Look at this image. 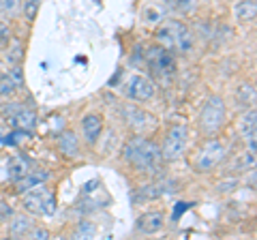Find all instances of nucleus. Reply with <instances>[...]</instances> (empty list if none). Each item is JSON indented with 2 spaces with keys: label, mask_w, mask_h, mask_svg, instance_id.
Listing matches in <instances>:
<instances>
[{
  "label": "nucleus",
  "mask_w": 257,
  "mask_h": 240,
  "mask_svg": "<svg viewBox=\"0 0 257 240\" xmlns=\"http://www.w3.org/2000/svg\"><path fill=\"white\" fill-rule=\"evenodd\" d=\"M124 159L138 172H155L163 161V155H161V146H157L152 140L144 138V135H135L126 142Z\"/></svg>",
  "instance_id": "f257e3e1"
},
{
  "label": "nucleus",
  "mask_w": 257,
  "mask_h": 240,
  "mask_svg": "<svg viewBox=\"0 0 257 240\" xmlns=\"http://www.w3.org/2000/svg\"><path fill=\"white\" fill-rule=\"evenodd\" d=\"M225 159H227V146L212 135V138H208L202 146H199L195 157H193V167H195V172H199V174H208V172H212L214 167H219Z\"/></svg>",
  "instance_id": "f03ea898"
},
{
  "label": "nucleus",
  "mask_w": 257,
  "mask_h": 240,
  "mask_svg": "<svg viewBox=\"0 0 257 240\" xmlns=\"http://www.w3.org/2000/svg\"><path fill=\"white\" fill-rule=\"evenodd\" d=\"M22 206H24L26 212L37 214V217H52V214L56 212V197L47 187L39 185V187L24 193Z\"/></svg>",
  "instance_id": "7ed1b4c3"
},
{
  "label": "nucleus",
  "mask_w": 257,
  "mask_h": 240,
  "mask_svg": "<svg viewBox=\"0 0 257 240\" xmlns=\"http://www.w3.org/2000/svg\"><path fill=\"white\" fill-rule=\"evenodd\" d=\"M225 114H227V111H225V101L214 94V97L208 99L202 107V114H199V129L212 138V135H216L223 129Z\"/></svg>",
  "instance_id": "20e7f679"
},
{
  "label": "nucleus",
  "mask_w": 257,
  "mask_h": 240,
  "mask_svg": "<svg viewBox=\"0 0 257 240\" xmlns=\"http://www.w3.org/2000/svg\"><path fill=\"white\" fill-rule=\"evenodd\" d=\"M187 144H189L187 127L176 125L167 131L165 142H163V146H161V155H163L165 161H178V159L184 157V153H187Z\"/></svg>",
  "instance_id": "39448f33"
},
{
  "label": "nucleus",
  "mask_w": 257,
  "mask_h": 240,
  "mask_svg": "<svg viewBox=\"0 0 257 240\" xmlns=\"http://www.w3.org/2000/svg\"><path fill=\"white\" fill-rule=\"evenodd\" d=\"M155 82L144 73H131L126 79V97L135 103H148L155 97Z\"/></svg>",
  "instance_id": "423d86ee"
},
{
  "label": "nucleus",
  "mask_w": 257,
  "mask_h": 240,
  "mask_svg": "<svg viewBox=\"0 0 257 240\" xmlns=\"http://www.w3.org/2000/svg\"><path fill=\"white\" fill-rule=\"evenodd\" d=\"M148 62L152 67H155L157 71H161V73H172L174 67H176V58H174V52L165 50V47L161 45H155L148 50Z\"/></svg>",
  "instance_id": "0eeeda50"
},
{
  "label": "nucleus",
  "mask_w": 257,
  "mask_h": 240,
  "mask_svg": "<svg viewBox=\"0 0 257 240\" xmlns=\"http://www.w3.org/2000/svg\"><path fill=\"white\" fill-rule=\"evenodd\" d=\"M238 133L242 135V140H246L248 150L255 153V148H257V138H255L257 135V114H255V107L244 111L242 118L238 120Z\"/></svg>",
  "instance_id": "6e6552de"
},
{
  "label": "nucleus",
  "mask_w": 257,
  "mask_h": 240,
  "mask_svg": "<svg viewBox=\"0 0 257 240\" xmlns=\"http://www.w3.org/2000/svg\"><path fill=\"white\" fill-rule=\"evenodd\" d=\"M195 45V37H193L191 28L187 24H182L178 20H174V52L189 54Z\"/></svg>",
  "instance_id": "1a4fd4ad"
},
{
  "label": "nucleus",
  "mask_w": 257,
  "mask_h": 240,
  "mask_svg": "<svg viewBox=\"0 0 257 240\" xmlns=\"http://www.w3.org/2000/svg\"><path fill=\"white\" fill-rule=\"evenodd\" d=\"M82 133H84V138H86V142L90 144V146L99 142L101 133H103V116L96 114V111L86 114L82 118Z\"/></svg>",
  "instance_id": "9d476101"
},
{
  "label": "nucleus",
  "mask_w": 257,
  "mask_h": 240,
  "mask_svg": "<svg viewBox=\"0 0 257 240\" xmlns=\"http://www.w3.org/2000/svg\"><path fill=\"white\" fill-rule=\"evenodd\" d=\"M165 227V214L161 210H150L144 212L138 219V231L140 234H157Z\"/></svg>",
  "instance_id": "9b49d317"
},
{
  "label": "nucleus",
  "mask_w": 257,
  "mask_h": 240,
  "mask_svg": "<svg viewBox=\"0 0 257 240\" xmlns=\"http://www.w3.org/2000/svg\"><path fill=\"white\" fill-rule=\"evenodd\" d=\"M9 123H11V127H15V129H22V131H26V133H32V131H35V127H37V123H39V118H37V111L35 109L22 105L13 116H9Z\"/></svg>",
  "instance_id": "f8f14e48"
},
{
  "label": "nucleus",
  "mask_w": 257,
  "mask_h": 240,
  "mask_svg": "<svg viewBox=\"0 0 257 240\" xmlns=\"http://www.w3.org/2000/svg\"><path fill=\"white\" fill-rule=\"evenodd\" d=\"M47 178H50V172H47V170H41V167H37V170H30L26 176H24V178L15 180V191H18L20 195H24L26 191L35 189L39 185H43Z\"/></svg>",
  "instance_id": "ddd939ff"
},
{
  "label": "nucleus",
  "mask_w": 257,
  "mask_h": 240,
  "mask_svg": "<svg viewBox=\"0 0 257 240\" xmlns=\"http://www.w3.org/2000/svg\"><path fill=\"white\" fill-rule=\"evenodd\" d=\"M58 150L64 155V157H77L79 150H82V144H79V138L75 131H62L60 138H58Z\"/></svg>",
  "instance_id": "4468645a"
},
{
  "label": "nucleus",
  "mask_w": 257,
  "mask_h": 240,
  "mask_svg": "<svg viewBox=\"0 0 257 240\" xmlns=\"http://www.w3.org/2000/svg\"><path fill=\"white\" fill-rule=\"evenodd\" d=\"M124 116H126V123L131 125V127H135L138 131L146 129V127L152 123V116L146 114L144 109L135 107V105H124Z\"/></svg>",
  "instance_id": "2eb2a0df"
},
{
  "label": "nucleus",
  "mask_w": 257,
  "mask_h": 240,
  "mask_svg": "<svg viewBox=\"0 0 257 240\" xmlns=\"http://www.w3.org/2000/svg\"><path fill=\"white\" fill-rule=\"evenodd\" d=\"M32 225H35V223H32V219L26 217V214H13V217L9 219V236H13V238L28 236Z\"/></svg>",
  "instance_id": "dca6fc26"
},
{
  "label": "nucleus",
  "mask_w": 257,
  "mask_h": 240,
  "mask_svg": "<svg viewBox=\"0 0 257 240\" xmlns=\"http://www.w3.org/2000/svg\"><path fill=\"white\" fill-rule=\"evenodd\" d=\"M234 15H236V20L238 22H255L257 18V3L255 0H240V3H236L234 7Z\"/></svg>",
  "instance_id": "f3484780"
},
{
  "label": "nucleus",
  "mask_w": 257,
  "mask_h": 240,
  "mask_svg": "<svg viewBox=\"0 0 257 240\" xmlns=\"http://www.w3.org/2000/svg\"><path fill=\"white\" fill-rule=\"evenodd\" d=\"M30 172V163L26 161V157H11L9 159V165H7V174H9V178L15 182V180H20L24 178Z\"/></svg>",
  "instance_id": "a211bd4d"
},
{
  "label": "nucleus",
  "mask_w": 257,
  "mask_h": 240,
  "mask_svg": "<svg viewBox=\"0 0 257 240\" xmlns=\"http://www.w3.org/2000/svg\"><path fill=\"white\" fill-rule=\"evenodd\" d=\"M236 99L240 105L248 107H255V99H257V90H255V84L253 82H242L236 90Z\"/></svg>",
  "instance_id": "6ab92c4d"
},
{
  "label": "nucleus",
  "mask_w": 257,
  "mask_h": 240,
  "mask_svg": "<svg viewBox=\"0 0 257 240\" xmlns=\"http://www.w3.org/2000/svg\"><path fill=\"white\" fill-rule=\"evenodd\" d=\"M5 58L11 62V65H22L24 60V43L18 41V39H11V43L7 45V52H5Z\"/></svg>",
  "instance_id": "aec40b11"
},
{
  "label": "nucleus",
  "mask_w": 257,
  "mask_h": 240,
  "mask_svg": "<svg viewBox=\"0 0 257 240\" xmlns=\"http://www.w3.org/2000/svg\"><path fill=\"white\" fill-rule=\"evenodd\" d=\"M163 9H161L159 5H146L142 9V20L146 24H161L163 22Z\"/></svg>",
  "instance_id": "412c9836"
},
{
  "label": "nucleus",
  "mask_w": 257,
  "mask_h": 240,
  "mask_svg": "<svg viewBox=\"0 0 257 240\" xmlns=\"http://www.w3.org/2000/svg\"><path fill=\"white\" fill-rule=\"evenodd\" d=\"M39 9H41V0H22L20 11L26 22H35L39 15Z\"/></svg>",
  "instance_id": "4be33fe9"
},
{
  "label": "nucleus",
  "mask_w": 257,
  "mask_h": 240,
  "mask_svg": "<svg viewBox=\"0 0 257 240\" xmlns=\"http://www.w3.org/2000/svg\"><path fill=\"white\" fill-rule=\"evenodd\" d=\"M234 167H236V170H240V172L255 170V153H253V150H246V153H242L236 159Z\"/></svg>",
  "instance_id": "5701e85b"
},
{
  "label": "nucleus",
  "mask_w": 257,
  "mask_h": 240,
  "mask_svg": "<svg viewBox=\"0 0 257 240\" xmlns=\"http://www.w3.org/2000/svg\"><path fill=\"white\" fill-rule=\"evenodd\" d=\"M15 90H18V86H15V82L9 77V73L0 75V97H11Z\"/></svg>",
  "instance_id": "b1692460"
},
{
  "label": "nucleus",
  "mask_w": 257,
  "mask_h": 240,
  "mask_svg": "<svg viewBox=\"0 0 257 240\" xmlns=\"http://www.w3.org/2000/svg\"><path fill=\"white\" fill-rule=\"evenodd\" d=\"M20 7H22V0H0V11L5 15H15L20 13Z\"/></svg>",
  "instance_id": "393cba45"
},
{
  "label": "nucleus",
  "mask_w": 257,
  "mask_h": 240,
  "mask_svg": "<svg viewBox=\"0 0 257 240\" xmlns=\"http://www.w3.org/2000/svg\"><path fill=\"white\" fill-rule=\"evenodd\" d=\"M13 39V30L7 22H0V47H7Z\"/></svg>",
  "instance_id": "a878e982"
},
{
  "label": "nucleus",
  "mask_w": 257,
  "mask_h": 240,
  "mask_svg": "<svg viewBox=\"0 0 257 240\" xmlns=\"http://www.w3.org/2000/svg\"><path fill=\"white\" fill-rule=\"evenodd\" d=\"M9 77L15 82V86L18 88H22L24 86V71H22V67L20 65H13L11 69H9Z\"/></svg>",
  "instance_id": "bb28decb"
},
{
  "label": "nucleus",
  "mask_w": 257,
  "mask_h": 240,
  "mask_svg": "<svg viewBox=\"0 0 257 240\" xmlns=\"http://www.w3.org/2000/svg\"><path fill=\"white\" fill-rule=\"evenodd\" d=\"M28 238H32V240H47V238H50V231H47L45 227L32 225V229L28 231Z\"/></svg>",
  "instance_id": "cd10ccee"
},
{
  "label": "nucleus",
  "mask_w": 257,
  "mask_h": 240,
  "mask_svg": "<svg viewBox=\"0 0 257 240\" xmlns=\"http://www.w3.org/2000/svg\"><path fill=\"white\" fill-rule=\"evenodd\" d=\"M13 214H15V210H13V206H11V204L0 202V223L9 221V219L13 217Z\"/></svg>",
  "instance_id": "c85d7f7f"
},
{
  "label": "nucleus",
  "mask_w": 257,
  "mask_h": 240,
  "mask_svg": "<svg viewBox=\"0 0 257 240\" xmlns=\"http://www.w3.org/2000/svg\"><path fill=\"white\" fill-rule=\"evenodd\" d=\"M238 187V178H227V180H223L221 185H219V193H229V191H234Z\"/></svg>",
  "instance_id": "c756f323"
},
{
  "label": "nucleus",
  "mask_w": 257,
  "mask_h": 240,
  "mask_svg": "<svg viewBox=\"0 0 257 240\" xmlns=\"http://www.w3.org/2000/svg\"><path fill=\"white\" fill-rule=\"evenodd\" d=\"M94 234H96V229H94V225H90V223H82V227L77 229L79 238H88V236H94Z\"/></svg>",
  "instance_id": "7c9ffc66"
},
{
  "label": "nucleus",
  "mask_w": 257,
  "mask_h": 240,
  "mask_svg": "<svg viewBox=\"0 0 257 240\" xmlns=\"http://www.w3.org/2000/svg\"><path fill=\"white\" fill-rule=\"evenodd\" d=\"M163 5H176V0H161Z\"/></svg>",
  "instance_id": "2f4dec72"
}]
</instances>
